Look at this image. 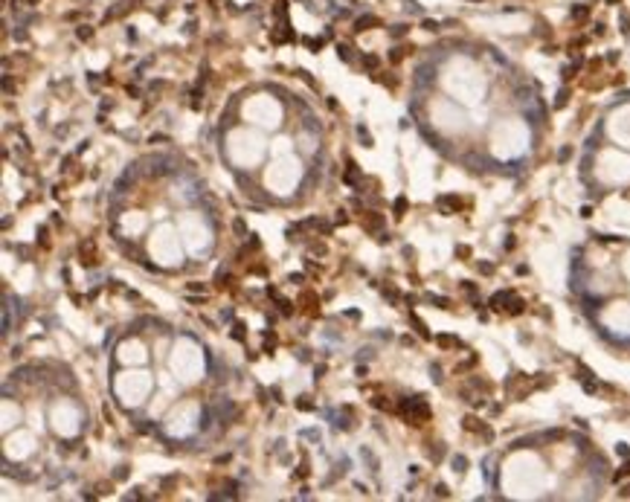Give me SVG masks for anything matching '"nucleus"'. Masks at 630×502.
I'll return each mask as SVG.
<instances>
[{"mask_svg": "<svg viewBox=\"0 0 630 502\" xmlns=\"http://www.w3.org/2000/svg\"><path fill=\"white\" fill-rule=\"evenodd\" d=\"M401 412H404V418L412 421V424H424V421L430 418V409H427V404H424L421 398H410V401H404V404H401Z\"/></svg>", "mask_w": 630, "mask_h": 502, "instance_id": "obj_1", "label": "nucleus"}, {"mask_svg": "<svg viewBox=\"0 0 630 502\" xmlns=\"http://www.w3.org/2000/svg\"><path fill=\"white\" fill-rule=\"evenodd\" d=\"M378 24H380L378 18H372V15H360V18L354 21V29H357V32H360V29H375Z\"/></svg>", "mask_w": 630, "mask_h": 502, "instance_id": "obj_2", "label": "nucleus"}, {"mask_svg": "<svg viewBox=\"0 0 630 502\" xmlns=\"http://www.w3.org/2000/svg\"><path fill=\"white\" fill-rule=\"evenodd\" d=\"M351 47H346V44H337V56L343 58V61H351V53H348Z\"/></svg>", "mask_w": 630, "mask_h": 502, "instance_id": "obj_3", "label": "nucleus"}, {"mask_svg": "<svg viewBox=\"0 0 630 502\" xmlns=\"http://www.w3.org/2000/svg\"><path fill=\"white\" fill-rule=\"evenodd\" d=\"M404 209H407V200L398 197V200H395V215H404Z\"/></svg>", "mask_w": 630, "mask_h": 502, "instance_id": "obj_4", "label": "nucleus"}, {"mask_svg": "<svg viewBox=\"0 0 630 502\" xmlns=\"http://www.w3.org/2000/svg\"><path fill=\"white\" fill-rule=\"evenodd\" d=\"M363 64H366L369 70H378V58H375V56H366V58H363Z\"/></svg>", "mask_w": 630, "mask_h": 502, "instance_id": "obj_5", "label": "nucleus"}, {"mask_svg": "<svg viewBox=\"0 0 630 502\" xmlns=\"http://www.w3.org/2000/svg\"><path fill=\"white\" fill-rule=\"evenodd\" d=\"M90 35H93L90 27H79V38H82V41H85V38H90Z\"/></svg>", "mask_w": 630, "mask_h": 502, "instance_id": "obj_6", "label": "nucleus"}, {"mask_svg": "<svg viewBox=\"0 0 630 502\" xmlns=\"http://www.w3.org/2000/svg\"><path fill=\"white\" fill-rule=\"evenodd\" d=\"M232 226H235V232H238V235H244V221H235Z\"/></svg>", "mask_w": 630, "mask_h": 502, "instance_id": "obj_7", "label": "nucleus"}, {"mask_svg": "<svg viewBox=\"0 0 630 502\" xmlns=\"http://www.w3.org/2000/svg\"><path fill=\"white\" fill-rule=\"evenodd\" d=\"M29 3H38V0H29Z\"/></svg>", "mask_w": 630, "mask_h": 502, "instance_id": "obj_8", "label": "nucleus"}]
</instances>
